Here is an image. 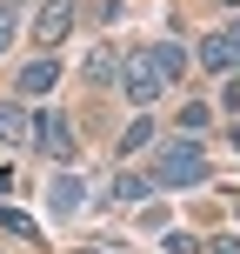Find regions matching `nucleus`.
<instances>
[{
    "label": "nucleus",
    "instance_id": "1",
    "mask_svg": "<svg viewBox=\"0 0 240 254\" xmlns=\"http://www.w3.org/2000/svg\"><path fill=\"white\" fill-rule=\"evenodd\" d=\"M207 181V147L200 140H167L153 154V188H200Z\"/></svg>",
    "mask_w": 240,
    "mask_h": 254
},
{
    "label": "nucleus",
    "instance_id": "2",
    "mask_svg": "<svg viewBox=\"0 0 240 254\" xmlns=\"http://www.w3.org/2000/svg\"><path fill=\"white\" fill-rule=\"evenodd\" d=\"M120 87H127V101H134V107H153V101L167 94V80H160V67L147 61V47L120 54Z\"/></svg>",
    "mask_w": 240,
    "mask_h": 254
},
{
    "label": "nucleus",
    "instance_id": "3",
    "mask_svg": "<svg viewBox=\"0 0 240 254\" xmlns=\"http://www.w3.org/2000/svg\"><path fill=\"white\" fill-rule=\"evenodd\" d=\"M74 20H80V0H40L34 7V40L40 47H60L74 34Z\"/></svg>",
    "mask_w": 240,
    "mask_h": 254
},
{
    "label": "nucleus",
    "instance_id": "4",
    "mask_svg": "<svg viewBox=\"0 0 240 254\" xmlns=\"http://www.w3.org/2000/svg\"><path fill=\"white\" fill-rule=\"evenodd\" d=\"M34 147L47 161H74V121L67 114H34Z\"/></svg>",
    "mask_w": 240,
    "mask_h": 254
},
{
    "label": "nucleus",
    "instance_id": "5",
    "mask_svg": "<svg viewBox=\"0 0 240 254\" xmlns=\"http://www.w3.org/2000/svg\"><path fill=\"white\" fill-rule=\"evenodd\" d=\"M193 61H200L207 74H234V67H240V40L234 34H207L200 47H193Z\"/></svg>",
    "mask_w": 240,
    "mask_h": 254
},
{
    "label": "nucleus",
    "instance_id": "6",
    "mask_svg": "<svg viewBox=\"0 0 240 254\" xmlns=\"http://www.w3.org/2000/svg\"><path fill=\"white\" fill-rule=\"evenodd\" d=\"M147 61L160 67V80L174 87V80H187V61H193V54L180 47V40H153V47H147Z\"/></svg>",
    "mask_w": 240,
    "mask_h": 254
},
{
    "label": "nucleus",
    "instance_id": "7",
    "mask_svg": "<svg viewBox=\"0 0 240 254\" xmlns=\"http://www.w3.org/2000/svg\"><path fill=\"white\" fill-rule=\"evenodd\" d=\"M53 80H60V67L40 54V61H27V67H20V94H13V101H40V94H53Z\"/></svg>",
    "mask_w": 240,
    "mask_h": 254
},
{
    "label": "nucleus",
    "instance_id": "8",
    "mask_svg": "<svg viewBox=\"0 0 240 254\" xmlns=\"http://www.w3.org/2000/svg\"><path fill=\"white\" fill-rule=\"evenodd\" d=\"M0 140H7V147H27V140H34V114H27V101H0Z\"/></svg>",
    "mask_w": 240,
    "mask_h": 254
},
{
    "label": "nucleus",
    "instance_id": "9",
    "mask_svg": "<svg viewBox=\"0 0 240 254\" xmlns=\"http://www.w3.org/2000/svg\"><path fill=\"white\" fill-rule=\"evenodd\" d=\"M80 201H87V188H80V181L74 174H60V181H53V188H47V207H53V214H80Z\"/></svg>",
    "mask_w": 240,
    "mask_h": 254
},
{
    "label": "nucleus",
    "instance_id": "10",
    "mask_svg": "<svg viewBox=\"0 0 240 254\" xmlns=\"http://www.w3.org/2000/svg\"><path fill=\"white\" fill-rule=\"evenodd\" d=\"M87 80H94V87H114V80H120V54L114 47H94L87 54Z\"/></svg>",
    "mask_w": 240,
    "mask_h": 254
},
{
    "label": "nucleus",
    "instance_id": "11",
    "mask_svg": "<svg viewBox=\"0 0 240 254\" xmlns=\"http://www.w3.org/2000/svg\"><path fill=\"white\" fill-rule=\"evenodd\" d=\"M147 194H153V174H120V181H114V201H120V207H140Z\"/></svg>",
    "mask_w": 240,
    "mask_h": 254
},
{
    "label": "nucleus",
    "instance_id": "12",
    "mask_svg": "<svg viewBox=\"0 0 240 254\" xmlns=\"http://www.w3.org/2000/svg\"><path fill=\"white\" fill-rule=\"evenodd\" d=\"M207 121H214V114H207L200 101H187V107H180V140H200V134H207Z\"/></svg>",
    "mask_w": 240,
    "mask_h": 254
},
{
    "label": "nucleus",
    "instance_id": "13",
    "mask_svg": "<svg viewBox=\"0 0 240 254\" xmlns=\"http://www.w3.org/2000/svg\"><path fill=\"white\" fill-rule=\"evenodd\" d=\"M147 140H153V121H147V114H134V121L120 127V154H134V147H147Z\"/></svg>",
    "mask_w": 240,
    "mask_h": 254
},
{
    "label": "nucleus",
    "instance_id": "14",
    "mask_svg": "<svg viewBox=\"0 0 240 254\" xmlns=\"http://www.w3.org/2000/svg\"><path fill=\"white\" fill-rule=\"evenodd\" d=\"M13 40H20V7H13V0H0V54H7Z\"/></svg>",
    "mask_w": 240,
    "mask_h": 254
},
{
    "label": "nucleus",
    "instance_id": "15",
    "mask_svg": "<svg viewBox=\"0 0 240 254\" xmlns=\"http://www.w3.org/2000/svg\"><path fill=\"white\" fill-rule=\"evenodd\" d=\"M167 254H200V241H193V234H180V228H167Z\"/></svg>",
    "mask_w": 240,
    "mask_h": 254
},
{
    "label": "nucleus",
    "instance_id": "16",
    "mask_svg": "<svg viewBox=\"0 0 240 254\" xmlns=\"http://www.w3.org/2000/svg\"><path fill=\"white\" fill-rule=\"evenodd\" d=\"M0 228H7V234H34V228H27V214H13V207H0Z\"/></svg>",
    "mask_w": 240,
    "mask_h": 254
},
{
    "label": "nucleus",
    "instance_id": "17",
    "mask_svg": "<svg viewBox=\"0 0 240 254\" xmlns=\"http://www.w3.org/2000/svg\"><path fill=\"white\" fill-rule=\"evenodd\" d=\"M220 101H227V114H240V80H227V87H220Z\"/></svg>",
    "mask_w": 240,
    "mask_h": 254
},
{
    "label": "nucleus",
    "instance_id": "18",
    "mask_svg": "<svg viewBox=\"0 0 240 254\" xmlns=\"http://www.w3.org/2000/svg\"><path fill=\"white\" fill-rule=\"evenodd\" d=\"M207 254H240V241H234V234H227V241H214V248H207Z\"/></svg>",
    "mask_w": 240,
    "mask_h": 254
},
{
    "label": "nucleus",
    "instance_id": "19",
    "mask_svg": "<svg viewBox=\"0 0 240 254\" xmlns=\"http://www.w3.org/2000/svg\"><path fill=\"white\" fill-rule=\"evenodd\" d=\"M0 194H13V174H0Z\"/></svg>",
    "mask_w": 240,
    "mask_h": 254
},
{
    "label": "nucleus",
    "instance_id": "20",
    "mask_svg": "<svg viewBox=\"0 0 240 254\" xmlns=\"http://www.w3.org/2000/svg\"><path fill=\"white\" fill-rule=\"evenodd\" d=\"M227 140H234V147H240V121H234V127H227Z\"/></svg>",
    "mask_w": 240,
    "mask_h": 254
},
{
    "label": "nucleus",
    "instance_id": "21",
    "mask_svg": "<svg viewBox=\"0 0 240 254\" xmlns=\"http://www.w3.org/2000/svg\"><path fill=\"white\" fill-rule=\"evenodd\" d=\"M227 34H234V40H240V13H234V20H227Z\"/></svg>",
    "mask_w": 240,
    "mask_h": 254
},
{
    "label": "nucleus",
    "instance_id": "22",
    "mask_svg": "<svg viewBox=\"0 0 240 254\" xmlns=\"http://www.w3.org/2000/svg\"><path fill=\"white\" fill-rule=\"evenodd\" d=\"M80 254H100V248H80Z\"/></svg>",
    "mask_w": 240,
    "mask_h": 254
},
{
    "label": "nucleus",
    "instance_id": "23",
    "mask_svg": "<svg viewBox=\"0 0 240 254\" xmlns=\"http://www.w3.org/2000/svg\"><path fill=\"white\" fill-rule=\"evenodd\" d=\"M13 7H27V0H13Z\"/></svg>",
    "mask_w": 240,
    "mask_h": 254
},
{
    "label": "nucleus",
    "instance_id": "24",
    "mask_svg": "<svg viewBox=\"0 0 240 254\" xmlns=\"http://www.w3.org/2000/svg\"><path fill=\"white\" fill-rule=\"evenodd\" d=\"M227 7H240V0H227Z\"/></svg>",
    "mask_w": 240,
    "mask_h": 254
},
{
    "label": "nucleus",
    "instance_id": "25",
    "mask_svg": "<svg viewBox=\"0 0 240 254\" xmlns=\"http://www.w3.org/2000/svg\"><path fill=\"white\" fill-rule=\"evenodd\" d=\"M234 214H240V201H234Z\"/></svg>",
    "mask_w": 240,
    "mask_h": 254
},
{
    "label": "nucleus",
    "instance_id": "26",
    "mask_svg": "<svg viewBox=\"0 0 240 254\" xmlns=\"http://www.w3.org/2000/svg\"><path fill=\"white\" fill-rule=\"evenodd\" d=\"M234 74H240V67H234Z\"/></svg>",
    "mask_w": 240,
    "mask_h": 254
}]
</instances>
